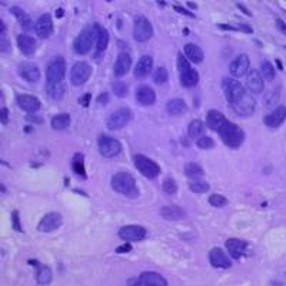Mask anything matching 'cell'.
Here are the masks:
<instances>
[{"label":"cell","mask_w":286,"mask_h":286,"mask_svg":"<svg viewBox=\"0 0 286 286\" xmlns=\"http://www.w3.org/2000/svg\"><path fill=\"white\" fill-rule=\"evenodd\" d=\"M185 175L190 179V181H195V179H202L205 176V170L199 165V163H195V162H189L185 165Z\"/></svg>","instance_id":"obj_35"},{"label":"cell","mask_w":286,"mask_h":286,"mask_svg":"<svg viewBox=\"0 0 286 286\" xmlns=\"http://www.w3.org/2000/svg\"><path fill=\"white\" fill-rule=\"evenodd\" d=\"M153 37V26L149 19L137 15L133 20V39L137 43H145Z\"/></svg>","instance_id":"obj_6"},{"label":"cell","mask_w":286,"mask_h":286,"mask_svg":"<svg viewBox=\"0 0 286 286\" xmlns=\"http://www.w3.org/2000/svg\"><path fill=\"white\" fill-rule=\"evenodd\" d=\"M112 92L118 96V98H125L128 93H129V87H128V84L125 83V82H113L112 83Z\"/></svg>","instance_id":"obj_43"},{"label":"cell","mask_w":286,"mask_h":286,"mask_svg":"<svg viewBox=\"0 0 286 286\" xmlns=\"http://www.w3.org/2000/svg\"><path fill=\"white\" fill-rule=\"evenodd\" d=\"M186 6H187L189 9H192V10H196V9H198V3H195V1H187Z\"/></svg>","instance_id":"obj_58"},{"label":"cell","mask_w":286,"mask_h":286,"mask_svg":"<svg viewBox=\"0 0 286 286\" xmlns=\"http://www.w3.org/2000/svg\"><path fill=\"white\" fill-rule=\"evenodd\" d=\"M276 63H278V69H279V70H284V63H282L279 59H276Z\"/></svg>","instance_id":"obj_61"},{"label":"cell","mask_w":286,"mask_h":286,"mask_svg":"<svg viewBox=\"0 0 286 286\" xmlns=\"http://www.w3.org/2000/svg\"><path fill=\"white\" fill-rule=\"evenodd\" d=\"M110 186L116 193L125 195L128 198L135 199L139 196V190H137V186H136L135 178L129 172L115 173L110 179Z\"/></svg>","instance_id":"obj_2"},{"label":"cell","mask_w":286,"mask_h":286,"mask_svg":"<svg viewBox=\"0 0 286 286\" xmlns=\"http://www.w3.org/2000/svg\"><path fill=\"white\" fill-rule=\"evenodd\" d=\"M34 33L40 39H48L53 33V22L49 13H45L39 17L34 23Z\"/></svg>","instance_id":"obj_19"},{"label":"cell","mask_w":286,"mask_h":286,"mask_svg":"<svg viewBox=\"0 0 286 286\" xmlns=\"http://www.w3.org/2000/svg\"><path fill=\"white\" fill-rule=\"evenodd\" d=\"M93 33H95V46H96V52L103 53V52L107 49L109 46V40H110V36L109 32L104 26H102L101 23H93Z\"/></svg>","instance_id":"obj_20"},{"label":"cell","mask_w":286,"mask_h":286,"mask_svg":"<svg viewBox=\"0 0 286 286\" xmlns=\"http://www.w3.org/2000/svg\"><path fill=\"white\" fill-rule=\"evenodd\" d=\"M152 69H153V59L151 56H142L139 59V62L136 63L133 75H135L136 79H143L151 73Z\"/></svg>","instance_id":"obj_28"},{"label":"cell","mask_w":286,"mask_h":286,"mask_svg":"<svg viewBox=\"0 0 286 286\" xmlns=\"http://www.w3.org/2000/svg\"><path fill=\"white\" fill-rule=\"evenodd\" d=\"M16 103L17 106L26 112L27 115L30 113H37L42 107V102L39 101L36 96L33 95H19L16 98Z\"/></svg>","instance_id":"obj_16"},{"label":"cell","mask_w":286,"mask_h":286,"mask_svg":"<svg viewBox=\"0 0 286 286\" xmlns=\"http://www.w3.org/2000/svg\"><path fill=\"white\" fill-rule=\"evenodd\" d=\"M276 26H278V29H279V30H281L282 33H285L286 29H285V22H284V20L278 19V20H276Z\"/></svg>","instance_id":"obj_56"},{"label":"cell","mask_w":286,"mask_h":286,"mask_svg":"<svg viewBox=\"0 0 286 286\" xmlns=\"http://www.w3.org/2000/svg\"><path fill=\"white\" fill-rule=\"evenodd\" d=\"M62 223H63V216L59 212H49L40 219L36 229L37 232H42V234H51V232H54L56 229H59Z\"/></svg>","instance_id":"obj_11"},{"label":"cell","mask_w":286,"mask_h":286,"mask_svg":"<svg viewBox=\"0 0 286 286\" xmlns=\"http://www.w3.org/2000/svg\"><path fill=\"white\" fill-rule=\"evenodd\" d=\"M160 216L170 222H178V220H183L186 218V212L181 206L170 205V206H163L160 209Z\"/></svg>","instance_id":"obj_27"},{"label":"cell","mask_w":286,"mask_h":286,"mask_svg":"<svg viewBox=\"0 0 286 286\" xmlns=\"http://www.w3.org/2000/svg\"><path fill=\"white\" fill-rule=\"evenodd\" d=\"M249 66H251V59H249V56L245 54V53H242V54H239L237 57H235V59L232 60V63H231V66H229V72H231V75H232L234 79H235V78H242L243 75L248 73Z\"/></svg>","instance_id":"obj_14"},{"label":"cell","mask_w":286,"mask_h":286,"mask_svg":"<svg viewBox=\"0 0 286 286\" xmlns=\"http://www.w3.org/2000/svg\"><path fill=\"white\" fill-rule=\"evenodd\" d=\"M133 118V113L129 107H119L118 110H115L107 120H106V128L109 130H119L123 129L125 126L129 125V122Z\"/></svg>","instance_id":"obj_7"},{"label":"cell","mask_w":286,"mask_h":286,"mask_svg":"<svg viewBox=\"0 0 286 286\" xmlns=\"http://www.w3.org/2000/svg\"><path fill=\"white\" fill-rule=\"evenodd\" d=\"M10 13L16 17V20L19 22L20 27H22L25 32L34 29V27H32V19H30V16H29L23 9H20V7H17V6H13V7H10Z\"/></svg>","instance_id":"obj_30"},{"label":"cell","mask_w":286,"mask_h":286,"mask_svg":"<svg viewBox=\"0 0 286 286\" xmlns=\"http://www.w3.org/2000/svg\"><path fill=\"white\" fill-rule=\"evenodd\" d=\"M27 263H29V265H32V266H37V268L40 266V263H39L37 260H34V259H32V260H29Z\"/></svg>","instance_id":"obj_59"},{"label":"cell","mask_w":286,"mask_h":286,"mask_svg":"<svg viewBox=\"0 0 286 286\" xmlns=\"http://www.w3.org/2000/svg\"><path fill=\"white\" fill-rule=\"evenodd\" d=\"M17 75L27 83H36L40 79V69L33 63H20L17 68Z\"/></svg>","instance_id":"obj_18"},{"label":"cell","mask_w":286,"mask_h":286,"mask_svg":"<svg viewBox=\"0 0 286 286\" xmlns=\"http://www.w3.org/2000/svg\"><path fill=\"white\" fill-rule=\"evenodd\" d=\"M222 139V142L231 148V149H237L242 146V143L245 142V132L240 126H237L236 123H232L231 120L225 119L219 128L215 130Z\"/></svg>","instance_id":"obj_1"},{"label":"cell","mask_w":286,"mask_h":286,"mask_svg":"<svg viewBox=\"0 0 286 286\" xmlns=\"http://www.w3.org/2000/svg\"><path fill=\"white\" fill-rule=\"evenodd\" d=\"M133 165L137 169V172L149 181L156 179L162 172L160 166L155 160H152L151 157H148L145 155H140V153H136L133 156Z\"/></svg>","instance_id":"obj_3"},{"label":"cell","mask_w":286,"mask_h":286,"mask_svg":"<svg viewBox=\"0 0 286 286\" xmlns=\"http://www.w3.org/2000/svg\"><path fill=\"white\" fill-rule=\"evenodd\" d=\"M132 251V245L130 243H125V245H122V246H119L115 249V252L116 253H128Z\"/></svg>","instance_id":"obj_53"},{"label":"cell","mask_w":286,"mask_h":286,"mask_svg":"<svg viewBox=\"0 0 286 286\" xmlns=\"http://www.w3.org/2000/svg\"><path fill=\"white\" fill-rule=\"evenodd\" d=\"M246 87H248V90H251L255 95H259V93L263 92L265 80L262 79L260 73L256 69H252L249 73H246Z\"/></svg>","instance_id":"obj_25"},{"label":"cell","mask_w":286,"mask_h":286,"mask_svg":"<svg viewBox=\"0 0 286 286\" xmlns=\"http://www.w3.org/2000/svg\"><path fill=\"white\" fill-rule=\"evenodd\" d=\"M90 98H92V95L90 93H86L83 95L80 99H79V103H80V106H83V107H87L89 106V103H90Z\"/></svg>","instance_id":"obj_54"},{"label":"cell","mask_w":286,"mask_h":286,"mask_svg":"<svg viewBox=\"0 0 286 286\" xmlns=\"http://www.w3.org/2000/svg\"><path fill=\"white\" fill-rule=\"evenodd\" d=\"M0 120H1V125H7L9 123V110H7V107H1L0 109Z\"/></svg>","instance_id":"obj_50"},{"label":"cell","mask_w":286,"mask_h":286,"mask_svg":"<svg viewBox=\"0 0 286 286\" xmlns=\"http://www.w3.org/2000/svg\"><path fill=\"white\" fill-rule=\"evenodd\" d=\"M176 68H178L179 75H181V73H185V72H187L189 69H192L190 63H189V60L186 59L185 54H183L182 52L178 53V57H176Z\"/></svg>","instance_id":"obj_44"},{"label":"cell","mask_w":286,"mask_h":286,"mask_svg":"<svg viewBox=\"0 0 286 286\" xmlns=\"http://www.w3.org/2000/svg\"><path fill=\"white\" fill-rule=\"evenodd\" d=\"M173 10L178 12V13H181V15H185V16L190 17V19H196V15H195V13H192L189 9H185V7H182V6H179V4H175V6H173Z\"/></svg>","instance_id":"obj_49"},{"label":"cell","mask_w":286,"mask_h":286,"mask_svg":"<svg viewBox=\"0 0 286 286\" xmlns=\"http://www.w3.org/2000/svg\"><path fill=\"white\" fill-rule=\"evenodd\" d=\"M286 118V107L282 104V106H278L276 109H273L272 112H269L265 118H263V123L270 128V129H278L284 122H285Z\"/></svg>","instance_id":"obj_24"},{"label":"cell","mask_w":286,"mask_h":286,"mask_svg":"<svg viewBox=\"0 0 286 286\" xmlns=\"http://www.w3.org/2000/svg\"><path fill=\"white\" fill-rule=\"evenodd\" d=\"M196 145H198L199 149H203V151H209V149H213V148H215V142H213V139L209 137V136H201V137L198 139Z\"/></svg>","instance_id":"obj_45"},{"label":"cell","mask_w":286,"mask_h":286,"mask_svg":"<svg viewBox=\"0 0 286 286\" xmlns=\"http://www.w3.org/2000/svg\"><path fill=\"white\" fill-rule=\"evenodd\" d=\"M72 170L75 172V175H78L80 179H87V173L84 168V155L83 153H75L73 160H72Z\"/></svg>","instance_id":"obj_33"},{"label":"cell","mask_w":286,"mask_h":286,"mask_svg":"<svg viewBox=\"0 0 286 286\" xmlns=\"http://www.w3.org/2000/svg\"><path fill=\"white\" fill-rule=\"evenodd\" d=\"M183 54H185V57L189 62L196 63V65H201L203 60H205V53H203V51L198 45H193V43L185 45Z\"/></svg>","instance_id":"obj_29"},{"label":"cell","mask_w":286,"mask_h":286,"mask_svg":"<svg viewBox=\"0 0 286 286\" xmlns=\"http://www.w3.org/2000/svg\"><path fill=\"white\" fill-rule=\"evenodd\" d=\"M23 130H25L26 133H32V132H33V128H32V126H25Z\"/></svg>","instance_id":"obj_60"},{"label":"cell","mask_w":286,"mask_h":286,"mask_svg":"<svg viewBox=\"0 0 286 286\" xmlns=\"http://www.w3.org/2000/svg\"><path fill=\"white\" fill-rule=\"evenodd\" d=\"M236 7H237V9H239V10H240L242 13H245V15H248V16H249V17H252L253 16L252 12H251V10H249L248 7H245V6H243L242 3H239V1H237V3H236Z\"/></svg>","instance_id":"obj_55"},{"label":"cell","mask_w":286,"mask_h":286,"mask_svg":"<svg viewBox=\"0 0 286 286\" xmlns=\"http://www.w3.org/2000/svg\"><path fill=\"white\" fill-rule=\"evenodd\" d=\"M26 120L30 122V123H37V125H42V123H43V118H39V116H36L34 113L26 115Z\"/></svg>","instance_id":"obj_52"},{"label":"cell","mask_w":286,"mask_h":286,"mask_svg":"<svg viewBox=\"0 0 286 286\" xmlns=\"http://www.w3.org/2000/svg\"><path fill=\"white\" fill-rule=\"evenodd\" d=\"M162 187H163V192L168 193V195H175L178 192V183H176V181L173 178H166L163 181Z\"/></svg>","instance_id":"obj_46"},{"label":"cell","mask_w":286,"mask_h":286,"mask_svg":"<svg viewBox=\"0 0 286 286\" xmlns=\"http://www.w3.org/2000/svg\"><path fill=\"white\" fill-rule=\"evenodd\" d=\"M166 112L170 116H183L187 112V104L183 99H170L166 103Z\"/></svg>","instance_id":"obj_31"},{"label":"cell","mask_w":286,"mask_h":286,"mask_svg":"<svg viewBox=\"0 0 286 286\" xmlns=\"http://www.w3.org/2000/svg\"><path fill=\"white\" fill-rule=\"evenodd\" d=\"M260 76L263 80H268V82H272L276 76V72H275V68L273 65L270 63L269 60H262L260 63V70H259Z\"/></svg>","instance_id":"obj_39"},{"label":"cell","mask_w":286,"mask_h":286,"mask_svg":"<svg viewBox=\"0 0 286 286\" xmlns=\"http://www.w3.org/2000/svg\"><path fill=\"white\" fill-rule=\"evenodd\" d=\"M109 102H110V96H109L107 92H103V93H101V95L98 96V103H101L102 106H106Z\"/></svg>","instance_id":"obj_51"},{"label":"cell","mask_w":286,"mask_h":286,"mask_svg":"<svg viewBox=\"0 0 286 286\" xmlns=\"http://www.w3.org/2000/svg\"><path fill=\"white\" fill-rule=\"evenodd\" d=\"M222 90L225 93L226 101L231 104H235L236 102H239L245 95H246V89L242 86L240 82L235 80L234 78H223L222 80Z\"/></svg>","instance_id":"obj_5"},{"label":"cell","mask_w":286,"mask_h":286,"mask_svg":"<svg viewBox=\"0 0 286 286\" xmlns=\"http://www.w3.org/2000/svg\"><path fill=\"white\" fill-rule=\"evenodd\" d=\"M0 26H1V30H0V51L3 54H7L10 53L12 48H10V43L6 37V26H4V22H0Z\"/></svg>","instance_id":"obj_41"},{"label":"cell","mask_w":286,"mask_h":286,"mask_svg":"<svg viewBox=\"0 0 286 286\" xmlns=\"http://www.w3.org/2000/svg\"><path fill=\"white\" fill-rule=\"evenodd\" d=\"M228 252L231 255V258L234 259H240L242 256H245V253L248 251V242L246 240H242V239H237V237H231L226 240L225 243Z\"/></svg>","instance_id":"obj_22"},{"label":"cell","mask_w":286,"mask_h":286,"mask_svg":"<svg viewBox=\"0 0 286 286\" xmlns=\"http://www.w3.org/2000/svg\"><path fill=\"white\" fill-rule=\"evenodd\" d=\"M10 220H12V228H13V231H16L19 234H23V228H22V223H20V213H19V210H13V212H12Z\"/></svg>","instance_id":"obj_48"},{"label":"cell","mask_w":286,"mask_h":286,"mask_svg":"<svg viewBox=\"0 0 286 286\" xmlns=\"http://www.w3.org/2000/svg\"><path fill=\"white\" fill-rule=\"evenodd\" d=\"M209 205L213 206V208H223V206L228 205V199L225 196H222V195L215 193V195L209 196Z\"/></svg>","instance_id":"obj_47"},{"label":"cell","mask_w":286,"mask_h":286,"mask_svg":"<svg viewBox=\"0 0 286 286\" xmlns=\"http://www.w3.org/2000/svg\"><path fill=\"white\" fill-rule=\"evenodd\" d=\"M93 69L87 62H76L70 70V83L73 86H82L92 76Z\"/></svg>","instance_id":"obj_10"},{"label":"cell","mask_w":286,"mask_h":286,"mask_svg":"<svg viewBox=\"0 0 286 286\" xmlns=\"http://www.w3.org/2000/svg\"><path fill=\"white\" fill-rule=\"evenodd\" d=\"M139 286H168V281L155 272H143L139 279H137Z\"/></svg>","instance_id":"obj_26"},{"label":"cell","mask_w":286,"mask_h":286,"mask_svg":"<svg viewBox=\"0 0 286 286\" xmlns=\"http://www.w3.org/2000/svg\"><path fill=\"white\" fill-rule=\"evenodd\" d=\"M98 148L103 157H115L122 152L120 142L109 135H101L98 137Z\"/></svg>","instance_id":"obj_9"},{"label":"cell","mask_w":286,"mask_h":286,"mask_svg":"<svg viewBox=\"0 0 286 286\" xmlns=\"http://www.w3.org/2000/svg\"><path fill=\"white\" fill-rule=\"evenodd\" d=\"M0 187H1V193H4V192H6V187H4V185H1Z\"/></svg>","instance_id":"obj_62"},{"label":"cell","mask_w":286,"mask_h":286,"mask_svg":"<svg viewBox=\"0 0 286 286\" xmlns=\"http://www.w3.org/2000/svg\"><path fill=\"white\" fill-rule=\"evenodd\" d=\"M118 235L120 239H123L126 242H140L146 237L148 231L139 225H128V226H123L119 229Z\"/></svg>","instance_id":"obj_12"},{"label":"cell","mask_w":286,"mask_h":286,"mask_svg":"<svg viewBox=\"0 0 286 286\" xmlns=\"http://www.w3.org/2000/svg\"><path fill=\"white\" fill-rule=\"evenodd\" d=\"M132 68V56L128 52H122L116 56L115 65H113V75L115 78H123L125 75L129 73V70Z\"/></svg>","instance_id":"obj_15"},{"label":"cell","mask_w":286,"mask_h":286,"mask_svg":"<svg viewBox=\"0 0 286 286\" xmlns=\"http://www.w3.org/2000/svg\"><path fill=\"white\" fill-rule=\"evenodd\" d=\"M17 48L22 52L23 56L26 57H33L36 49H37V43L30 34L22 33L17 36Z\"/></svg>","instance_id":"obj_21"},{"label":"cell","mask_w":286,"mask_h":286,"mask_svg":"<svg viewBox=\"0 0 286 286\" xmlns=\"http://www.w3.org/2000/svg\"><path fill=\"white\" fill-rule=\"evenodd\" d=\"M66 72V60L62 56L52 57L46 66V84L62 83Z\"/></svg>","instance_id":"obj_4"},{"label":"cell","mask_w":286,"mask_h":286,"mask_svg":"<svg viewBox=\"0 0 286 286\" xmlns=\"http://www.w3.org/2000/svg\"><path fill=\"white\" fill-rule=\"evenodd\" d=\"M210 189V185L203 179H195L189 183V190L193 193H206Z\"/></svg>","instance_id":"obj_40"},{"label":"cell","mask_w":286,"mask_h":286,"mask_svg":"<svg viewBox=\"0 0 286 286\" xmlns=\"http://www.w3.org/2000/svg\"><path fill=\"white\" fill-rule=\"evenodd\" d=\"M65 84L56 83V84H46V93L48 96L53 101H60L65 96Z\"/></svg>","instance_id":"obj_37"},{"label":"cell","mask_w":286,"mask_h":286,"mask_svg":"<svg viewBox=\"0 0 286 286\" xmlns=\"http://www.w3.org/2000/svg\"><path fill=\"white\" fill-rule=\"evenodd\" d=\"M54 15H56V17H57V19H62V17H63V15H65V10H63V7H57Z\"/></svg>","instance_id":"obj_57"},{"label":"cell","mask_w":286,"mask_h":286,"mask_svg":"<svg viewBox=\"0 0 286 286\" xmlns=\"http://www.w3.org/2000/svg\"><path fill=\"white\" fill-rule=\"evenodd\" d=\"M70 120H72V118H70L69 113H59V115L52 118V129H54V130H65V129H68L69 126H70Z\"/></svg>","instance_id":"obj_34"},{"label":"cell","mask_w":286,"mask_h":286,"mask_svg":"<svg viewBox=\"0 0 286 286\" xmlns=\"http://www.w3.org/2000/svg\"><path fill=\"white\" fill-rule=\"evenodd\" d=\"M135 99L140 106H152L156 102V93L148 84L137 86L135 92Z\"/></svg>","instance_id":"obj_23"},{"label":"cell","mask_w":286,"mask_h":286,"mask_svg":"<svg viewBox=\"0 0 286 286\" xmlns=\"http://www.w3.org/2000/svg\"><path fill=\"white\" fill-rule=\"evenodd\" d=\"M169 80V72L163 66L157 68L153 73V82L156 84H165Z\"/></svg>","instance_id":"obj_42"},{"label":"cell","mask_w":286,"mask_h":286,"mask_svg":"<svg viewBox=\"0 0 286 286\" xmlns=\"http://www.w3.org/2000/svg\"><path fill=\"white\" fill-rule=\"evenodd\" d=\"M209 262L216 269H229L232 266L231 258L226 255V252H223V249H220V248L210 249V252H209Z\"/></svg>","instance_id":"obj_17"},{"label":"cell","mask_w":286,"mask_h":286,"mask_svg":"<svg viewBox=\"0 0 286 286\" xmlns=\"http://www.w3.org/2000/svg\"><path fill=\"white\" fill-rule=\"evenodd\" d=\"M179 79H181V84L186 87V89H190V87H195L196 84L199 83V73L198 70L195 69H189L185 73H181L179 75Z\"/></svg>","instance_id":"obj_32"},{"label":"cell","mask_w":286,"mask_h":286,"mask_svg":"<svg viewBox=\"0 0 286 286\" xmlns=\"http://www.w3.org/2000/svg\"><path fill=\"white\" fill-rule=\"evenodd\" d=\"M53 279V273L49 266H45V265H40L37 268V275H36V282L39 285H49Z\"/></svg>","instance_id":"obj_36"},{"label":"cell","mask_w":286,"mask_h":286,"mask_svg":"<svg viewBox=\"0 0 286 286\" xmlns=\"http://www.w3.org/2000/svg\"><path fill=\"white\" fill-rule=\"evenodd\" d=\"M203 132H205V125L199 119L192 120L187 126V135L193 137V139H199L203 135Z\"/></svg>","instance_id":"obj_38"},{"label":"cell","mask_w":286,"mask_h":286,"mask_svg":"<svg viewBox=\"0 0 286 286\" xmlns=\"http://www.w3.org/2000/svg\"><path fill=\"white\" fill-rule=\"evenodd\" d=\"M95 43V33H93V26H86L78 37L73 42V51L78 54H86L93 48Z\"/></svg>","instance_id":"obj_8"},{"label":"cell","mask_w":286,"mask_h":286,"mask_svg":"<svg viewBox=\"0 0 286 286\" xmlns=\"http://www.w3.org/2000/svg\"><path fill=\"white\" fill-rule=\"evenodd\" d=\"M255 106H256V102L253 99L251 95H245L239 102H236L235 104H231V109L235 112L237 116H242V118H248V116H252L255 113Z\"/></svg>","instance_id":"obj_13"},{"label":"cell","mask_w":286,"mask_h":286,"mask_svg":"<svg viewBox=\"0 0 286 286\" xmlns=\"http://www.w3.org/2000/svg\"><path fill=\"white\" fill-rule=\"evenodd\" d=\"M157 3H159V4H160L162 7H163V6H166V3H165V1H157Z\"/></svg>","instance_id":"obj_63"}]
</instances>
